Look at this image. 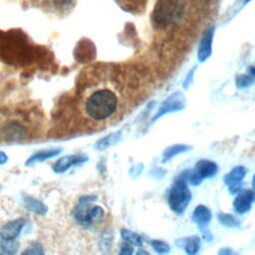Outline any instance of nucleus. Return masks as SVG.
<instances>
[{
  "label": "nucleus",
  "instance_id": "9",
  "mask_svg": "<svg viewBox=\"0 0 255 255\" xmlns=\"http://www.w3.org/2000/svg\"><path fill=\"white\" fill-rule=\"evenodd\" d=\"M211 211L210 209L203 205V204H199L197 205L193 211H192V215H191V219L194 223H196V225L198 226V228L201 230V232L204 234V237L207 240V226L211 220Z\"/></svg>",
  "mask_w": 255,
  "mask_h": 255
},
{
  "label": "nucleus",
  "instance_id": "2",
  "mask_svg": "<svg viewBox=\"0 0 255 255\" xmlns=\"http://www.w3.org/2000/svg\"><path fill=\"white\" fill-rule=\"evenodd\" d=\"M96 197L92 195H85L79 199V203L72 211V215L79 223L90 226L103 219L105 215L104 209L99 205H92Z\"/></svg>",
  "mask_w": 255,
  "mask_h": 255
},
{
  "label": "nucleus",
  "instance_id": "15",
  "mask_svg": "<svg viewBox=\"0 0 255 255\" xmlns=\"http://www.w3.org/2000/svg\"><path fill=\"white\" fill-rule=\"evenodd\" d=\"M24 128L15 122L8 123L4 128V135L8 140H19L24 136Z\"/></svg>",
  "mask_w": 255,
  "mask_h": 255
},
{
  "label": "nucleus",
  "instance_id": "12",
  "mask_svg": "<svg viewBox=\"0 0 255 255\" xmlns=\"http://www.w3.org/2000/svg\"><path fill=\"white\" fill-rule=\"evenodd\" d=\"M23 202H24L25 207L29 211H31L37 215H45L48 212V206L40 199H37L31 195L24 194Z\"/></svg>",
  "mask_w": 255,
  "mask_h": 255
},
{
  "label": "nucleus",
  "instance_id": "28",
  "mask_svg": "<svg viewBox=\"0 0 255 255\" xmlns=\"http://www.w3.org/2000/svg\"><path fill=\"white\" fill-rule=\"evenodd\" d=\"M135 255H150V254H149L147 251L140 249V250H138V251L136 252V254H135Z\"/></svg>",
  "mask_w": 255,
  "mask_h": 255
},
{
  "label": "nucleus",
  "instance_id": "25",
  "mask_svg": "<svg viewBox=\"0 0 255 255\" xmlns=\"http://www.w3.org/2000/svg\"><path fill=\"white\" fill-rule=\"evenodd\" d=\"M218 255H238V253L229 247H223L218 251Z\"/></svg>",
  "mask_w": 255,
  "mask_h": 255
},
{
  "label": "nucleus",
  "instance_id": "13",
  "mask_svg": "<svg viewBox=\"0 0 255 255\" xmlns=\"http://www.w3.org/2000/svg\"><path fill=\"white\" fill-rule=\"evenodd\" d=\"M60 152H61V148H49V149L38 150L27 159L26 165H32L37 162H42L46 159L57 156Z\"/></svg>",
  "mask_w": 255,
  "mask_h": 255
},
{
  "label": "nucleus",
  "instance_id": "8",
  "mask_svg": "<svg viewBox=\"0 0 255 255\" xmlns=\"http://www.w3.org/2000/svg\"><path fill=\"white\" fill-rule=\"evenodd\" d=\"M88 160V156L84 153H76V154H69L63 157H60L54 164H53V171L56 173H62L67 171L72 166L82 164Z\"/></svg>",
  "mask_w": 255,
  "mask_h": 255
},
{
  "label": "nucleus",
  "instance_id": "3",
  "mask_svg": "<svg viewBox=\"0 0 255 255\" xmlns=\"http://www.w3.org/2000/svg\"><path fill=\"white\" fill-rule=\"evenodd\" d=\"M191 200V192L187 185V182L180 175L174 180L173 184L168 190L167 201L170 209L181 215Z\"/></svg>",
  "mask_w": 255,
  "mask_h": 255
},
{
  "label": "nucleus",
  "instance_id": "32",
  "mask_svg": "<svg viewBox=\"0 0 255 255\" xmlns=\"http://www.w3.org/2000/svg\"><path fill=\"white\" fill-rule=\"evenodd\" d=\"M135 1H142V0H135Z\"/></svg>",
  "mask_w": 255,
  "mask_h": 255
},
{
  "label": "nucleus",
  "instance_id": "14",
  "mask_svg": "<svg viewBox=\"0 0 255 255\" xmlns=\"http://www.w3.org/2000/svg\"><path fill=\"white\" fill-rule=\"evenodd\" d=\"M179 246L184 249L187 255H196L201 247V239L197 235H192L181 240Z\"/></svg>",
  "mask_w": 255,
  "mask_h": 255
},
{
  "label": "nucleus",
  "instance_id": "31",
  "mask_svg": "<svg viewBox=\"0 0 255 255\" xmlns=\"http://www.w3.org/2000/svg\"><path fill=\"white\" fill-rule=\"evenodd\" d=\"M250 0H245V3H247V2H249Z\"/></svg>",
  "mask_w": 255,
  "mask_h": 255
},
{
  "label": "nucleus",
  "instance_id": "4",
  "mask_svg": "<svg viewBox=\"0 0 255 255\" xmlns=\"http://www.w3.org/2000/svg\"><path fill=\"white\" fill-rule=\"evenodd\" d=\"M218 172V165L208 159H200L195 163L193 170H184L179 175L192 185H199L203 179L213 177Z\"/></svg>",
  "mask_w": 255,
  "mask_h": 255
},
{
  "label": "nucleus",
  "instance_id": "6",
  "mask_svg": "<svg viewBox=\"0 0 255 255\" xmlns=\"http://www.w3.org/2000/svg\"><path fill=\"white\" fill-rule=\"evenodd\" d=\"M247 170L244 166L238 165L233 167L227 174L224 175L223 181L228 187L231 194H237L242 189V180L245 177Z\"/></svg>",
  "mask_w": 255,
  "mask_h": 255
},
{
  "label": "nucleus",
  "instance_id": "7",
  "mask_svg": "<svg viewBox=\"0 0 255 255\" xmlns=\"http://www.w3.org/2000/svg\"><path fill=\"white\" fill-rule=\"evenodd\" d=\"M255 201V191L251 189H241L233 200V209L237 214L247 213Z\"/></svg>",
  "mask_w": 255,
  "mask_h": 255
},
{
  "label": "nucleus",
  "instance_id": "5",
  "mask_svg": "<svg viewBox=\"0 0 255 255\" xmlns=\"http://www.w3.org/2000/svg\"><path fill=\"white\" fill-rule=\"evenodd\" d=\"M184 106H185V100L183 95L180 92H175L171 94L167 99H165V101L161 104V106L159 107L155 115L152 117L151 123L155 122L157 119H159L160 117L168 113L182 110Z\"/></svg>",
  "mask_w": 255,
  "mask_h": 255
},
{
  "label": "nucleus",
  "instance_id": "17",
  "mask_svg": "<svg viewBox=\"0 0 255 255\" xmlns=\"http://www.w3.org/2000/svg\"><path fill=\"white\" fill-rule=\"evenodd\" d=\"M121 237L128 244L137 246V247L142 246V237L139 234H137L133 231H130L127 228L121 229Z\"/></svg>",
  "mask_w": 255,
  "mask_h": 255
},
{
  "label": "nucleus",
  "instance_id": "33",
  "mask_svg": "<svg viewBox=\"0 0 255 255\" xmlns=\"http://www.w3.org/2000/svg\"><path fill=\"white\" fill-rule=\"evenodd\" d=\"M0 187H1V186H0Z\"/></svg>",
  "mask_w": 255,
  "mask_h": 255
},
{
  "label": "nucleus",
  "instance_id": "27",
  "mask_svg": "<svg viewBox=\"0 0 255 255\" xmlns=\"http://www.w3.org/2000/svg\"><path fill=\"white\" fill-rule=\"evenodd\" d=\"M55 2L60 4L61 7H65L71 3V0H55Z\"/></svg>",
  "mask_w": 255,
  "mask_h": 255
},
{
  "label": "nucleus",
  "instance_id": "1",
  "mask_svg": "<svg viewBox=\"0 0 255 255\" xmlns=\"http://www.w3.org/2000/svg\"><path fill=\"white\" fill-rule=\"evenodd\" d=\"M119 104V97L114 90L110 88H99L90 93L86 98L84 110L91 120L103 122L116 114Z\"/></svg>",
  "mask_w": 255,
  "mask_h": 255
},
{
  "label": "nucleus",
  "instance_id": "18",
  "mask_svg": "<svg viewBox=\"0 0 255 255\" xmlns=\"http://www.w3.org/2000/svg\"><path fill=\"white\" fill-rule=\"evenodd\" d=\"M121 136H122L121 131H116V132L110 133V134L106 135L105 137L101 138L100 140H98V142L96 143V148L98 150H104V149L112 146L113 144L117 143L120 140Z\"/></svg>",
  "mask_w": 255,
  "mask_h": 255
},
{
  "label": "nucleus",
  "instance_id": "26",
  "mask_svg": "<svg viewBox=\"0 0 255 255\" xmlns=\"http://www.w3.org/2000/svg\"><path fill=\"white\" fill-rule=\"evenodd\" d=\"M7 160H8L7 154H6L4 151H1V150H0V165L5 164V163L7 162Z\"/></svg>",
  "mask_w": 255,
  "mask_h": 255
},
{
  "label": "nucleus",
  "instance_id": "20",
  "mask_svg": "<svg viewBox=\"0 0 255 255\" xmlns=\"http://www.w3.org/2000/svg\"><path fill=\"white\" fill-rule=\"evenodd\" d=\"M18 244L13 241H2L0 244V255H15L17 252Z\"/></svg>",
  "mask_w": 255,
  "mask_h": 255
},
{
  "label": "nucleus",
  "instance_id": "23",
  "mask_svg": "<svg viewBox=\"0 0 255 255\" xmlns=\"http://www.w3.org/2000/svg\"><path fill=\"white\" fill-rule=\"evenodd\" d=\"M21 255H45L43 249L39 245H33L27 248Z\"/></svg>",
  "mask_w": 255,
  "mask_h": 255
},
{
  "label": "nucleus",
  "instance_id": "22",
  "mask_svg": "<svg viewBox=\"0 0 255 255\" xmlns=\"http://www.w3.org/2000/svg\"><path fill=\"white\" fill-rule=\"evenodd\" d=\"M254 83V77L251 75H239L236 78V85L238 88H247Z\"/></svg>",
  "mask_w": 255,
  "mask_h": 255
},
{
  "label": "nucleus",
  "instance_id": "24",
  "mask_svg": "<svg viewBox=\"0 0 255 255\" xmlns=\"http://www.w3.org/2000/svg\"><path fill=\"white\" fill-rule=\"evenodd\" d=\"M132 253H133V247H132V245L126 243V244H124V245L121 246L119 255H132Z\"/></svg>",
  "mask_w": 255,
  "mask_h": 255
},
{
  "label": "nucleus",
  "instance_id": "11",
  "mask_svg": "<svg viewBox=\"0 0 255 255\" xmlns=\"http://www.w3.org/2000/svg\"><path fill=\"white\" fill-rule=\"evenodd\" d=\"M214 35V28H209L206 30L200 40L199 46H198V52H197V58L200 62L206 61L212 51V40Z\"/></svg>",
  "mask_w": 255,
  "mask_h": 255
},
{
  "label": "nucleus",
  "instance_id": "29",
  "mask_svg": "<svg viewBox=\"0 0 255 255\" xmlns=\"http://www.w3.org/2000/svg\"><path fill=\"white\" fill-rule=\"evenodd\" d=\"M249 72H250V75H251L252 77H255V67H254V66L249 69Z\"/></svg>",
  "mask_w": 255,
  "mask_h": 255
},
{
  "label": "nucleus",
  "instance_id": "19",
  "mask_svg": "<svg viewBox=\"0 0 255 255\" xmlns=\"http://www.w3.org/2000/svg\"><path fill=\"white\" fill-rule=\"evenodd\" d=\"M217 219L223 226H226V227L234 228V227L240 226V221L230 213L220 212L217 214Z\"/></svg>",
  "mask_w": 255,
  "mask_h": 255
},
{
  "label": "nucleus",
  "instance_id": "10",
  "mask_svg": "<svg viewBox=\"0 0 255 255\" xmlns=\"http://www.w3.org/2000/svg\"><path fill=\"white\" fill-rule=\"evenodd\" d=\"M24 225L25 220L23 218L14 219L5 223L0 227V238L2 239V241L15 240L19 236Z\"/></svg>",
  "mask_w": 255,
  "mask_h": 255
},
{
  "label": "nucleus",
  "instance_id": "21",
  "mask_svg": "<svg viewBox=\"0 0 255 255\" xmlns=\"http://www.w3.org/2000/svg\"><path fill=\"white\" fill-rule=\"evenodd\" d=\"M150 245L153 248V250L160 255L167 254L170 251V246L165 241H162V240H157V239L151 240Z\"/></svg>",
  "mask_w": 255,
  "mask_h": 255
},
{
  "label": "nucleus",
  "instance_id": "16",
  "mask_svg": "<svg viewBox=\"0 0 255 255\" xmlns=\"http://www.w3.org/2000/svg\"><path fill=\"white\" fill-rule=\"evenodd\" d=\"M189 149H191L190 145L184 144V143H176V144H172L168 147H166L162 153V162H166L168 160H170L171 158H173L174 156L186 152Z\"/></svg>",
  "mask_w": 255,
  "mask_h": 255
},
{
  "label": "nucleus",
  "instance_id": "30",
  "mask_svg": "<svg viewBox=\"0 0 255 255\" xmlns=\"http://www.w3.org/2000/svg\"><path fill=\"white\" fill-rule=\"evenodd\" d=\"M252 186H253V188L255 189V175H254L253 178H252Z\"/></svg>",
  "mask_w": 255,
  "mask_h": 255
}]
</instances>
